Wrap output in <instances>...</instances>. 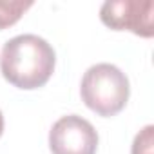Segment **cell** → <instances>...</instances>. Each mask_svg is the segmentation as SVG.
Returning a JSON list of instances; mask_svg holds the SVG:
<instances>
[{"mask_svg":"<svg viewBox=\"0 0 154 154\" xmlns=\"http://www.w3.org/2000/svg\"><path fill=\"white\" fill-rule=\"evenodd\" d=\"M80 96L82 102L98 116H116L129 102V78L120 67L112 63L91 65L82 78Z\"/></svg>","mask_w":154,"mask_h":154,"instance_id":"7a4b0ae2","label":"cell"},{"mask_svg":"<svg viewBox=\"0 0 154 154\" xmlns=\"http://www.w3.org/2000/svg\"><path fill=\"white\" fill-rule=\"evenodd\" d=\"M131 154H154V127L145 125L132 141Z\"/></svg>","mask_w":154,"mask_h":154,"instance_id":"8992f818","label":"cell"},{"mask_svg":"<svg viewBox=\"0 0 154 154\" xmlns=\"http://www.w3.org/2000/svg\"><path fill=\"white\" fill-rule=\"evenodd\" d=\"M100 20L112 31L154 36V4L150 0H107L100 8Z\"/></svg>","mask_w":154,"mask_h":154,"instance_id":"3957f363","label":"cell"},{"mask_svg":"<svg viewBox=\"0 0 154 154\" xmlns=\"http://www.w3.org/2000/svg\"><path fill=\"white\" fill-rule=\"evenodd\" d=\"M49 149L53 154H96L98 132L85 118L67 114L53 123Z\"/></svg>","mask_w":154,"mask_h":154,"instance_id":"277c9868","label":"cell"},{"mask_svg":"<svg viewBox=\"0 0 154 154\" xmlns=\"http://www.w3.org/2000/svg\"><path fill=\"white\" fill-rule=\"evenodd\" d=\"M29 8H33L31 0H0V31L15 26Z\"/></svg>","mask_w":154,"mask_h":154,"instance_id":"5b68a950","label":"cell"},{"mask_svg":"<svg viewBox=\"0 0 154 154\" xmlns=\"http://www.w3.org/2000/svg\"><path fill=\"white\" fill-rule=\"evenodd\" d=\"M56 54L38 35H18L4 44L0 72L15 87L33 91L44 87L54 72Z\"/></svg>","mask_w":154,"mask_h":154,"instance_id":"6da1fadb","label":"cell"},{"mask_svg":"<svg viewBox=\"0 0 154 154\" xmlns=\"http://www.w3.org/2000/svg\"><path fill=\"white\" fill-rule=\"evenodd\" d=\"M4 132V116H2V111H0V136Z\"/></svg>","mask_w":154,"mask_h":154,"instance_id":"52a82bcc","label":"cell"}]
</instances>
